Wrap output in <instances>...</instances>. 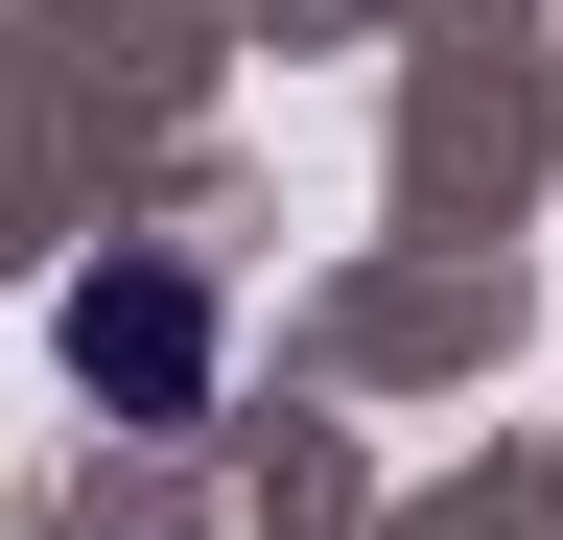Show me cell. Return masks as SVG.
I'll return each mask as SVG.
<instances>
[{"label": "cell", "mask_w": 563, "mask_h": 540, "mask_svg": "<svg viewBox=\"0 0 563 540\" xmlns=\"http://www.w3.org/2000/svg\"><path fill=\"white\" fill-rule=\"evenodd\" d=\"M47 329H70V376H95V423H211V353H235L188 258H95Z\"/></svg>", "instance_id": "1"}]
</instances>
